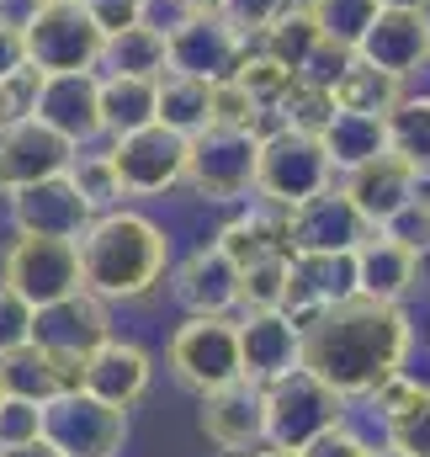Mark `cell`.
<instances>
[{
	"label": "cell",
	"instance_id": "cell-1",
	"mask_svg": "<svg viewBox=\"0 0 430 457\" xmlns=\"http://www.w3.org/2000/svg\"><path fill=\"white\" fill-rule=\"evenodd\" d=\"M415 325L404 303H377V298H345L324 309L319 320L303 330L298 367H309L319 383H329L340 399H361L372 383L399 372L409 361Z\"/></svg>",
	"mask_w": 430,
	"mask_h": 457
},
{
	"label": "cell",
	"instance_id": "cell-2",
	"mask_svg": "<svg viewBox=\"0 0 430 457\" xmlns=\"http://www.w3.org/2000/svg\"><path fill=\"white\" fill-rule=\"evenodd\" d=\"M75 250H80V287L96 293L102 303H138L170 271V234L133 208L96 213L80 228Z\"/></svg>",
	"mask_w": 430,
	"mask_h": 457
},
{
	"label": "cell",
	"instance_id": "cell-3",
	"mask_svg": "<svg viewBox=\"0 0 430 457\" xmlns=\"http://www.w3.org/2000/svg\"><path fill=\"white\" fill-rule=\"evenodd\" d=\"M324 187H335V165H329V154H324V144L314 133H293V128H266L260 133L250 192L266 208L287 213V208H298L303 197H314Z\"/></svg>",
	"mask_w": 430,
	"mask_h": 457
},
{
	"label": "cell",
	"instance_id": "cell-4",
	"mask_svg": "<svg viewBox=\"0 0 430 457\" xmlns=\"http://www.w3.org/2000/svg\"><path fill=\"white\" fill-rule=\"evenodd\" d=\"M260 410H266V447H309L319 431L345 420V399L319 383L309 367H293L271 383H260Z\"/></svg>",
	"mask_w": 430,
	"mask_h": 457
},
{
	"label": "cell",
	"instance_id": "cell-5",
	"mask_svg": "<svg viewBox=\"0 0 430 457\" xmlns=\"http://www.w3.org/2000/svg\"><path fill=\"white\" fill-rule=\"evenodd\" d=\"M102 32L80 5H32L21 16V59L37 75L64 70H96L102 64Z\"/></svg>",
	"mask_w": 430,
	"mask_h": 457
},
{
	"label": "cell",
	"instance_id": "cell-6",
	"mask_svg": "<svg viewBox=\"0 0 430 457\" xmlns=\"http://www.w3.org/2000/svg\"><path fill=\"white\" fill-rule=\"evenodd\" d=\"M43 442L59 457H117L128 442V410L102 404L86 388H59L43 399Z\"/></svg>",
	"mask_w": 430,
	"mask_h": 457
},
{
	"label": "cell",
	"instance_id": "cell-7",
	"mask_svg": "<svg viewBox=\"0 0 430 457\" xmlns=\"http://www.w3.org/2000/svg\"><path fill=\"white\" fill-rule=\"evenodd\" d=\"M255 144L260 133H244V128H197L186 138V187L203 197V203H239L250 197V181H255Z\"/></svg>",
	"mask_w": 430,
	"mask_h": 457
},
{
	"label": "cell",
	"instance_id": "cell-8",
	"mask_svg": "<svg viewBox=\"0 0 430 457\" xmlns=\"http://www.w3.org/2000/svg\"><path fill=\"white\" fill-rule=\"evenodd\" d=\"M0 282L27 303V309H48L70 293H80V250L75 239H43V234H16L5 261H0Z\"/></svg>",
	"mask_w": 430,
	"mask_h": 457
},
{
	"label": "cell",
	"instance_id": "cell-9",
	"mask_svg": "<svg viewBox=\"0 0 430 457\" xmlns=\"http://www.w3.org/2000/svg\"><path fill=\"white\" fill-rule=\"evenodd\" d=\"M107 160L122 181V197H165L186 176V138L170 133L165 122H144V128L112 138Z\"/></svg>",
	"mask_w": 430,
	"mask_h": 457
},
{
	"label": "cell",
	"instance_id": "cell-10",
	"mask_svg": "<svg viewBox=\"0 0 430 457\" xmlns=\"http://www.w3.org/2000/svg\"><path fill=\"white\" fill-rule=\"evenodd\" d=\"M165 356H170L176 383H186L192 394H213L239 378V330L228 314H192L170 336Z\"/></svg>",
	"mask_w": 430,
	"mask_h": 457
},
{
	"label": "cell",
	"instance_id": "cell-11",
	"mask_svg": "<svg viewBox=\"0 0 430 457\" xmlns=\"http://www.w3.org/2000/svg\"><path fill=\"white\" fill-rule=\"evenodd\" d=\"M27 117L70 138L75 149H91L102 138V75L96 70H64V75H37Z\"/></svg>",
	"mask_w": 430,
	"mask_h": 457
},
{
	"label": "cell",
	"instance_id": "cell-12",
	"mask_svg": "<svg viewBox=\"0 0 430 457\" xmlns=\"http://www.w3.org/2000/svg\"><path fill=\"white\" fill-rule=\"evenodd\" d=\"M356 298V261L351 250H293L287 255V293H282V314L309 330L324 309Z\"/></svg>",
	"mask_w": 430,
	"mask_h": 457
},
{
	"label": "cell",
	"instance_id": "cell-13",
	"mask_svg": "<svg viewBox=\"0 0 430 457\" xmlns=\"http://www.w3.org/2000/svg\"><path fill=\"white\" fill-rule=\"evenodd\" d=\"M250 43L218 16H176L170 27H165V75H192V80H223V75H234V64H239V54H244Z\"/></svg>",
	"mask_w": 430,
	"mask_h": 457
},
{
	"label": "cell",
	"instance_id": "cell-14",
	"mask_svg": "<svg viewBox=\"0 0 430 457\" xmlns=\"http://www.w3.org/2000/svg\"><path fill=\"white\" fill-rule=\"evenodd\" d=\"M107 336H112L107 303L96 293H86V287L70 293V298H59V303H48V309H32V341L43 345V351H54L75 372H80L86 351H96Z\"/></svg>",
	"mask_w": 430,
	"mask_h": 457
},
{
	"label": "cell",
	"instance_id": "cell-15",
	"mask_svg": "<svg viewBox=\"0 0 430 457\" xmlns=\"http://www.w3.org/2000/svg\"><path fill=\"white\" fill-rule=\"evenodd\" d=\"M75 160V144L59 138L54 128H43L37 117H16L0 128V197L32 187V181H48V176H64Z\"/></svg>",
	"mask_w": 430,
	"mask_h": 457
},
{
	"label": "cell",
	"instance_id": "cell-16",
	"mask_svg": "<svg viewBox=\"0 0 430 457\" xmlns=\"http://www.w3.org/2000/svg\"><path fill=\"white\" fill-rule=\"evenodd\" d=\"M356 59L399 75V80H415L420 70H430V11H399V5H383L372 16V27L361 32L356 43Z\"/></svg>",
	"mask_w": 430,
	"mask_h": 457
},
{
	"label": "cell",
	"instance_id": "cell-17",
	"mask_svg": "<svg viewBox=\"0 0 430 457\" xmlns=\"http://www.w3.org/2000/svg\"><path fill=\"white\" fill-rule=\"evenodd\" d=\"M91 203L75 192L70 176H48L32 181L21 192H11V228L16 234H43V239H80V228L91 224Z\"/></svg>",
	"mask_w": 430,
	"mask_h": 457
},
{
	"label": "cell",
	"instance_id": "cell-18",
	"mask_svg": "<svg viewBox=\"0 0 430 457\" xmlns=\"http://www.w3.org/2000/svg\"><path fill=\"white\" fill-rule=\"evenodd\" d=\"M351 261H356V293H361V298H377V303H404V298L420 287V266H426L420 250L399 245V239L383 234V228H367V234L356 239Z\"/></svg>",
	"mask_w": 430,
	"mask_h": 457
},
{
	"label": "cell",
	"instance_id": "cell-19",
	"mask_svg": "<svg viewBox=\"0 0 430 457\" xmlns=\"http://www.w3.org/2000/svg\"><path fill=\"white\" fill-rule=\"evenodd\" d=\"M149 372H154V361H149L144 345L122 341V336H107L96 351H86V361H80V383H75V388L96 394L102 404L133 410V404L149 394Z\"/></svg>",
	"mask_w": 430,
	"mask_h": 457
},
{
	"label": "cell",
	"instance_id": "cell-20",
	"mask_svg": "<svg viewBox=\"0 0 430 457\" xmlns=\"http://www.w3.org/2000/svg\"><path fill=\"white\" fill-rule=\"evenodd\" d=\"M282 228H287V250H356V239L367 234L361 213L351 208L340 187H324L298 208H287Z\"/></svg>",
	"mask_w": 430,
	"mask_h": 457
},
{
	"label": "cell",
	"instance_id": "cell-21",
	"mask_svg": "<svg viewBox=\"0 0 430 457\" xmlns=\"http://www.w3.org/2000/svg\"><path fill=\"white\" fill-rule=\"evenodd\" d=\"M426 181L399 160V154H372L367 165H356V170H345V181H340V192L351 197V208L361 213V224L367 228H383L415 192H420Z\"/></svg>",
	"mask_w": 430,
	"mask_h": 457
},
{
	"label": "cell",
	"instance_id": "cell-22",
	"mask_svg": "<svg viewBox=\"0 0 430 457\" xmlns=\"http://www.w3.org/2000/svg\"><path fill=\"white\" fill-rule=\"evenodd\" d=\"M203 431L218 453H255L266 442V410H260V383L234 378L213 394H203Z\"/></svg>",
	"mask_w": 430,
	"mask_h": 457
},
{
	"label": "cell",
	"instance_id": "cell-23",
	"mask_svg": "<svg viewBox=\"0 0 430 457\" xmlns=\"http://www.w3.org/2000/svg\"><path fill=\"white\" fill-rule=\"evenodd\" d=\"M234 330H239V378H250V383H271V378H282V372L298 367L303 330H298L282 309L244 314V320H234Z\"/></svg>",
	"mask_w": 430,
	"mask_h": 457
},
{
	"label": "cell",
	"instance_id": "cell-24",
	"mask_svg": "<svg viewBox=\"0 0 430 457\" xmlns=\"http://www.w3.org/2000/svg\"><path fill=\"white\" fill-rule=\"evenodd\" d=\"M170 293L186 314H228L239 298V266L218 245H197L186 261H176Z\"/></svg>",
	"mask_w": 430,
	"mask_h": 457
},
{
	"label": "cell",
	"instance_id": "cell-25",
	"mask_svg": "<svg viewBox=\"0 0 430 457\" xmlns=\"http://www.w3.org/2000/svg\"><path fill=\"white\" fill-rule=\"evenodd\" d=\"M75 383H80V372L64 367L54 351H43L37 341H27L0 356V399H32V404H43L59 388H75Z\"/></svg>",
	"mask_w": 430,
	"mask_h": 457
},
{
	"label": "cell",
	"instance_id": "cell-26",
	"mask_svg": "<svg viewBox=\"0 0 430 457\" xmlns=\"http://www.w3.org/2000/svg\"><path fill=\"white\" fill-rule=\"evenodd\" d=\"M404 91H409V80H399V75H388V70H377V64H367V59H356V54H345V59L335 64V75H329V96H335L340 112L388 117L399 107Z\"/></svg>",
	"mask_w": 430,
	"mask_h": 457
},
{
	"label": "cell",
	"instance_id": "cell-27",
	"mask_svg": "<svg viewBox=\"0 0 430 457\" xmlns=\"http://www.w3.org/2000/svg\"><path fill=\"white\" fill-rule=\"evenodd\" d=\"M255 48L266 59H277L282 70H293V75H314V64L324 59V37H319V27H314V16H309L303 0H293L277 21H266L260 37H255Z\"/></svg>",
	"mask_w": 430,
	"mask_h": 457
},
{
	"label": "cell",
	"instance_id": "cell-28",
	"mask_svg": "<svg viewBox=\"0 0 430 457\" xmlns=\"http://www.w3.org/2000/svg\"><path fill=\"white\" fill-rule=\"evenodd\" d=\"M218 250L234 261V266H250V261H266V255H293L287 250V228L277 208H255V213H239L218 228L213 239Z\"/></svg>",
	"mask_w": 430,
	"mask_h": 457
},
{
	"label": "cell",
	"instance_id": "cell-29",
	"mask_svg": "<svg viewBox=\"0 0 430 457\" xmlns=\"http://www.w3.org/2000/svg\"><path fill=\"white\" fill-rule=\"evenodd\" d=\"M388 154H399L420 181H430V91H404L399 107L383 117Z\"/></svg>",
	"mask_w": 430,
	"mask_h": 457
},
{
	"label": "cell",
	"instance_id": "cell-30",
	"mask_svg": "<svg viewBox=\"0 0 430 457\" xmlns=\"http://www.w3.org/2000/svg\"><path fill=\"white\" fill-rule=\"evenodd\" d=\"M107 75H144V80H160L170 64H165V27L154 21H138V27H122L102 43V64Z\"/></svg>",
	"mask_w": 430,
	"mask_h": 457
},
{
	"label": "cell",
	"instance_id": "cell-31",
	"mask_svg": "<svg viewBox=\"0 0 430 457\" xmlns=\"http://www.w3.org/2000/svg\"><path fill=\"white\" fill-rule=\"evenodd\" d=\"M324 154H329V165L335 170H356V165H367L372 154H383L388 149V133H383V117H367V112H340L324 122L319 133Z\"/></svg>",
	"mask_w": 430,
	"mask_h": 457
},
{
	"label": "cell",
	"instance_id": "cell-32",
	"mask_svg": "<svg viewBox=\"0 0 430 457\" xmlns=\"http://www.w3.org/2000/svg\"><path fill=\"white\" fill-rule=\"evenodd\" d=\"M144 122H154V80L102 75V138H122Z\"/></svg>",
	"mask_w": 430,
	"mask_h": 457
},
{
	"label": "cell",
	"instance_id": "cell-33",
	"mask_svg": "<svg viewBox=\"0 0 430 457\" xmlns=\"http://www.w3.org/2000/svg\"><path fill=\"white\" fill-rule=\"evenodd\" d=\"M303 5H309V16H314V27H319L324 54H329V59L356 54L361 32H367V27H372V16L383 11L377 0H303Z\"/></svg>",
	"mask_w": 430,
	"mask_h": 457
},
{
	"label": "cell",
	"instance_id": "cell-34",
	"mask_svg": "<svg viewBox=\"0 0 430 457\" xmlns=\"http://www.w3.org/2000/svg\"><path fill=\"white\" fill-rule=\"evenodd\" d=\"M154 122H165L181 138H192L197 128H208V80L160 75L154 80Z\"/></svg>",
	"mask_w": 430,
	"mask_h": 457
},
{
	"label": "cell",
	"instance_id": "cell-35",
	"mask_svg": "<svg viewBox=\"0 0 430 457\" xmlns=\"http://www.w3.org/2000/svg\"><path fill=\"white\" fill-rule=\"evenodd\" d=\"M329 117H335L329 86L314 80V75H298V80L277 96V107L266 112V128H293V133H314V138H319Z\"/></svg>",
	"mask_w": 430,
	"mask_h": 457
},
{
	"label": "cell",
	"instance_id": "cell-36",
	"mask_svg": "<svg viewBox=\"0 0 430 457\" xmlns=\"http://www.w3.org/2000/svg\"><path fill=\"white\" fill-rule=\"evenodd\" d=\"M64 176H70L75 192L91 203V213H107V208H122V203H128V197H122V181H117V170H112V160L96 154V149H75V160H70Z\"/></svg>",
	"mask_w": 430,
	"mask_h": 457
},
{
	"label": "cell",
	"instance_id": "cell-37",
	"mask_svg": "<svg viewBox=\"0 0 430 457\" xmlns=\"http://www.w3.org/2000/svg\"><path fill=\"white\" fill-rule=\"evenodd\" d=\"M282 293H287V255H266V261L239 266V298H234V309H244V314L282 309Z\"/></svg>",
	"mask_w": 430,
	"mask_h": 457
},
{
	"label": "cell",
	"instance_id": "cell-38",
	"mask_svg": "<svg viewBox=\"0 0 430 457\" xmlns=\"http://www.w3.org/2000/svg\"><path fill=\"white\" fill-rule=\"evenodd\" d=\"M208 122H218V128H244V133H266V107L234 75H223V80H208Z\"/></svg>",
	"mask_w": 430,
	"mask_h": 457
},
{
	"label": "cell",
	"instance_id": "cell-39",
	"mask_svg": "<svg viewBox=\"0 0 430 457\" xmlns=\"http://www.w3.org/2000/svg\"><path fill=\"white\" fill-rule=\"evenodd\" d=\"M234 80H239V86H244V91H250L266 112H271V107H277V96H282L298 75H293V70H282L277 59H266V54L250 43V48L239 54V64H234Z\"/></svg>",
	"mask_w": 430,
	"mask_h": 457
},
{
	"label": "cell",
	"instance_id": "cell-40",
	"mask_svg": "<svg viewBox=\"0 0 430 457\" xmlns=\"http://www.w3.org/2000/svg\"><path fill=\"white\" fill-rule=\"evenodd\" d=\"M388 447L404 457H430V388H420L399 415H388Z\"/></svg>",
	"mask_w": 430,
	"mask_h": 457
},
{
	"label": "cell",
	"instance_id": "cell-41",
	"mask_svg": "<svg viewBox=\"0 0 430 457\" xmlns=\"http://www.w3.org/2000/svg\"><path fill=\"white\" fill-rule=\"evenodd\" d=\"M287 5H293V0H218V16H223L244 43H255V37H260V27H266V21H277Z\"/></svg>",
	"mask_w": 430,
	"mask_h": 457
},
{
	"label": "cell",
	"instance_id": "cell-42",
	"mask_svg": "<svg viewBox=\"0 0 430 457\" xmlns=\"http://www.w3.org/2000/svg\"><path fill=\"white\" fill-rule=\"evenodd\" d=\"M37 436H43V404H32V399H0V453L21 447V442H37Z\"/></svg>",
	"mask_w": 430,
	"mask_h": 457
},
{
	"label": "cell",
	"instance_id": "cell-43",
	"mask_svg": "<svg viewBox=\"0 0 430 457\" xmlns=\"http://www.w3.org/2000/svg\"><path fill=\"white\" fill-rule=\"evenodd\" d=\"M383 234H393L399 245H409V250H420L426 255L430 250V203H426V192H415L388 224H383Z\"/></svg>",
	"mask_w": 430,
	"mask_h": 457
},
{
	"label": "cell",
	"instance_id": "cell-44",
	"mask_svg": "<svg viewBox=\"0 0 430 457\" xmlns=\"http://www.w3.org/2000/svg\"><path fill=\"white\" fill-rule=\"evenodd\" d=\"M149 5H154V0H80V11L96 21V32H102V37L122 32V27L149 21Z\"/></svg>",
	"mask_w": 430,
	"mask_h": 457
},
{
	"label": "cell",
	"instance_id": "cell-45",
	"mask_svg": "<svg viewBox=\"0 0 430 457\" xmlns=\"http://www.w3.org/2000/svg\"><path fill=\"white\" fill-rule=\"evenodd\" d=\"M420 388H426V383H415V378H409V372L399 367V372H388L383 383H372V388H367L361 399L372 404V415H383V420H388V415H399V410H404V404H409V399H415Z\"/></svg>",
	"mask_w": 430,
	"mask_h": 457
},
{
	"label": "cell",
	"instance_id": "cell-46",
	"mask_svg": "<svg viewBox=\"0 0 430 457\" xmlns=\"http://www.w3.org/2000/svg\"><path fill=\"white\" fill-rule=\"evenodd\" d=\"M27 341H32V309L0 282V356L16 351V345H27Z\"/></svg>",
	"mask_w": 430,
	"mask_h": 457
},
{
	"label": "cell",
	"instance_id": "cell-47",
	"mask_svg": "<svg viewBox=\"0 0 430 457\" xmlns=\"http://www.w3.org/2000/svg\"><path fill=\"white\" fill-rule=\"evenodd\" d=\"M298 457H367V442L340 420V426H329V431H319L309 447H298Z\"/></svg>",
	"mask_w": 430,
	"mask_h": 457
},
{
	"label": "cell",
	"instance_id": "cell-48",
	"mask_svg": "<svg viewBox=\"0 0 430 457\" xmlns=\"http://www.w3.org/2000/svg\"><path fill=\"white\" fill-rule=\"evenodd\" d=\"M32 86H37V70H27V64H21L11 80H0V128H5V122H16V117L27 112Z\"/></svg>",
	"mask_w": 430,
	"mask_h": 457
},
{
	"label": "cell",
	"instance_id": "cell-49",
	"mask_svg": "<svg viewBox=\"0 0 430 457\" xmlns=\"http://www.w3.org/2000/svg\"><path fill=\"white\" fill-rule=\"evenodd\" d=\"M21 64H27L21 59V16L0 11V80H11Z\"/></svg>",
	"mask_w": 430,
	"mask_h": 457
},
{
	"label": "cell",
	"instance_id": "cell-50",
	"mask_svg": "<svg viewBox=\"0 0 430 457\" xmlns=\"http://www.w3.org/2000/svg\"><path fill=\"white\" fill-rule=\"evenodd\" d=\"M0 457H59V453H54V447H48V442L37 436V442H21V447H5Z\"/></svg>",
	"mask_w": 430,
	"mask_h": 457
},
{
	"label": "cell",
	"instance_id": "cell-51",
	"mask_svg": "<svg viewBox=\"0 0 430 457\" xmlns=\"http://www.w3.org/2000/svg\"><path fill=\"white\" fill-rule=\"evenodd\" d=\"M176 5V16H208V11H218V0H170Z\"/></svg>",
	"mask_w": 430,
	"mask_h": 457
},
{
	"label": "cell",
	"instance_id": "cell-52",
	"mask_svg": "<svg viewBox=\"0 0 430 457\" xmlns=\"http://www.w3.org/2000/svg\"><path fill=\"white\" fill-rule=\"evenodd\" d=\"M377 5H399V11H430V0H377Z\"/></svg>",
	"mask_w": 430,
	"mask_h": 457
},
{
	"label": "cell",
	"instance_id": "cell-53",
	"mask_svg": "<svg viewBox=\"0 0 430 457\" xmlns=\"http://www.w3.org/2000/svg\"><path fill=\"white\" fill-rule=\"evenodd\" d=\"M367 457H404L399 447H367Z\"/></svg>",
	"mask_w": 430,
	"mask_h": 457
},
{
	"label": "cell",
	"instance_id": "cell-54",
	"mask_svg": "<svg viewBox=\"0 0 430 457\" xmlns=\"http://www.w3.org/2000/svg\"><path fill=\"white\" fill-rule=\"evenodd\" d=\"M250 457H298V453H287V447H266V453H250Z\"/></svg>",
	"mask_w": 430,
	"mask_h": 457
},
{
	"label": "cell",
	"instance_id": "cell-55",
	"mask_svg": "<svg viewBox=\"0 0 430 457\" xmlns=\"http://www.w3.org/2000/svg\"><path fill=\"white\" fill-rule=\"evenodd\" d=\"M27 5H80V0H27Z\"/></svg>",
	"mask_w": 430,
	"mask_h": 457
},
{
	"label": "cell",
	"instance_id": "cell-56",
	"mask_svg": "<svg viewBox=\"0 0 430 457\" xmlns=\"http://www.w3.org/2000/svg\"><path fill=\"white\" fill-rule=\"evenodd\" d=\"M0 11H5V0H0Z\"/></svg>",
	"mask_w": 430,
	"mask_h": 457
},
{
	"label": "cell",
	"instance_id": "cell-57",
	"mask_svg": "<svg viewBox=\"0 0 430 457\" xmlns=\"http://www.w3.org/2000/svg\"><path fill=\"white\" fill-rule=\"evenodd\" d=\"M426 203H430V192H426Z\"/></svg>",
	"mask_w": 430,
	"mask_h": 457
}]
</instances>
